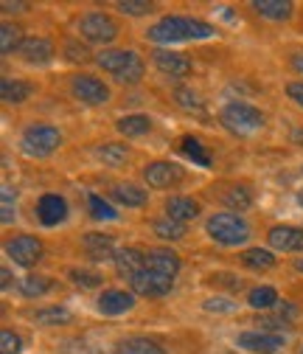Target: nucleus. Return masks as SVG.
<instances>
[{
    "label": "nucleus",
    "instance_id": "nucleus-12",
    "mask_svg": "<svg viewBox=\"0 0 303 354\" xmlns=\"http://www.w3.org/2000/svg\"><path fill=\"white\" fill-rule=\"evenodd\" d=\"M146 270L166 276V279H175L180 270V256L166 248H152V250H146Z\"/></svg>",
    "mask_w": 303,
    "mask_h": 354
},
{
    "label": "nucleus",
    "instance_id": "nucleus-46",
    "mask_svg": "<svg viewBox=\"0 0 303 354\" xmlns=\"http://www.w3.org/2000/svg\"><path fill=\"white\" fill-rule=\"evenodd\" d=\"M0 279H3V287H9V281H12V276H9V270H3V273H0Z\"/></svg>",
    "mask_w": 303,
    "mask_h": 354
},
{
    "label": "nucleus",
    "instance_id": "nucleus-36",
    "mask_svg": "<svg viewBox=\"0 0 303 354\" xmlns=\"http://www.w3.org/2000/svg\"><path fill=\"white\" fill-rule=\"evenodd\" d=\"M90 214H93L96 219H115V216H118L115 208H113L110 203H104L99 194H90Z\"/></svg>",
    "mask_w": 303,
    "mask_h": 354
},
{
    "label": "nucleus",
    "instance_id": "nucleus-29",
    "mask_svg": "<svg viewBox=\"0 0 303 354\" xmlns=\"http://www.w3.org/2000/svg\"><path fill=\"white\" fill-rule=\"evenodd\" d=\"M20 34H23V31H20L17 26H12V23L0 26V51H3V54L20 51V46H23V37H20Z\"/></svg>",
    "mask_w": 303,
    "mask_h": 354
},
{
    "label": "nucleus",
    "instance_id": "nucleus-45",
    "mask_svg": "<svg viewBox=\"0 0 303 354\" xmlns=\"http://www.w3.org/2000/svg\"><path fill=\"white\" fill-rule=\"evenodd\" d=\"M292 68L303 76V51H297V54H292Z\"/></svg>",
    "mask_w": 303,
    "mask_h": 354
},
{
    "label": "nucleus",
    "instance_id": "nucleus-2",
    "mask_svg": "<svg viewBox=\"0 0 303 354\" xmlns=\"http://www.w3.org/2000/svg\"><path fill=\"white\" fill-rule=\"evenodd\" d=\"M99 68H104L124 84H135L144 79V59L135 51H101Z\"/></svg>",
    "mask_w": 303,
    "mask_h": 354
},
{
    "label": "nucleus",
    "instance_id": "nucleus-26",
    "mask_svg": "<svg viewBox=\"0 0 303 354\" xmlns=\"http://www.w3.org/2000/svg\"><path fill=\"white\" fill-rule=\"evenodd\" d=\"M152 129V121L149 115H126L118 121V132L126 138H135V136H146V132Z\"/></svg>",
    "mask_w": 303,
    "mask_h": 354
},
{
    "label": "nucleus",
    "instance_id": "nucleus-18",
    "mask_svg": "<svg viewBox=\"0 0 303 354\" xmlns=\"http://www.w3.org/2000/svg\"><path fill=\"white\" fill-rule=\"evenodd\" d=\"M20 57L26 62H48L54 57V46L46 37H26L20 46Z\"/></svg>",
    "mask_w": 303,
    "mask_h": 354
},
{
    "label": "nucleus",
    "instance_id": "nucleus-20",
    "mask_svg": "<svg viewBox=\"0 0 303 354\" xmlns=\"http://www.w3.org/2000/svg\"><path fill=\"white\" fill-rule=\"evenodd\" d=\"M84 250H88L90 259L96 261H104V259H115V248H113V236H104V234H88L84 236Z\"/></svg>",
    "mask_w": 303,
    "mask_h": 354
},
{
    "label": "nucleus",
    "instance_id": "nucleus-16",
    "mask_svg": "<svg viewBox=\"0 0 303 354\" xmlns=\"http://www.w3.org/2000/svg\"><path fill=\"white\" fill-rule=\"evenodd\" d=\"M152 57H155V65L166 76H171V79H183V76L191 73V62H188L186 54H177V51H155Z\"/></svg>",
    "mask_w": 303,
    "mask_h": 354
},
{
    "label": "nucleus",
    "instance_id": "nucleus-32",
    "mask_svg": "<svg viewBox=\"0 0 303 354\" xmlns=\"http://www.w3.org/2000/svg\"><path fill=\"white\" fill-rule=\"evenodd\" d=\"M51 290V279H42V276H26L20 281V292L28 295V298H39Z\"/></svg>",
    "mask_w": 303,
    "mask_h": 354
},
{
    "label": "nucleus",
    "instance_id": "nucleus-1",
    "mask_svg": "<svg viewBox=\"0 0 303 354\" xmlns=\"http://www.w3.org/2000/svg\"><path fill=\"white\" fill-rule=\"evenodd\" d=\"M213 26L202 23V20H194V17H163L157 20L149 31H146V39L152 42H186V39H208L213 37Z\"/></svg>",
    "mask_w": 303,
    "mask_h": 354
},
{
    "label": "nucleus",
    "instance_id": "nucleus-28",
    "mask_svg": "<svg viewBox=\"0 0 303 354\" xmlns=\"http://www.w3.org/2000/svg\"><path fill=\"white\" fill-rule=\"evenodd\" d=\"M155 236H160V239H183L186 236V223H177V219H171V216H166V219H157L155 223Z\"/></svg>",
    "mask_w": 303,
    "mask_h": 354
},
{
    "label": "nucleus",
    "instance_id": "nucleus-27",
    "mask_svg": "<svg viewBox=\"0 0 303 354\" xmlns=\"http://www.w3.org/2000/svg\"><path fill=\"white\" fill-rule=\"evenodd\" d=\"M31 318L39 326H59V324L70 321V313H68V309H62V306H48V309H37Z\"/></svg>",
    "mask_w": 303,
    "mask_h": 354
},
{
    "label": "nucleus",
    "instance_id": "nucleus-34",
    "mask_svg": "<svg viewBox=\"0 0 303 354\" xmlns=\"http://www.w3.org/2000/svg\"><path fill=\"white\" fill-rule=\"evenodd\" d=\"M180 147H183V152L197 163V166H211V158H208V152L202 149V144L197 141V138H191V136H186L183 141H180Z\"/></svg>",
    "mask_w": 303,
    "mask_h": 354
},
{
    "label": "nucleus",
    "instance_id": "nucleus-14",
    "mask_svg": "<svg viewBox=\"0 0 303 354\" xmlns=\"http://www.w3.org/2000/svg\"><path fill=\"white\" fill-rule=\"evenodd\" d=\"M113 261H115L118 276H126L129 281H133L138 273L146 270V253H141L138 248H121Z\"/></svg>",
    "mask_w": 303,
    "mask_h": 354
},
{
    "label": "nucleus",
    "instance_id": "nucleus-44",
    "mask_svg": "<svg viewBox=\"0 0 303 354\" xmlns=\"http://www.w3.org/2000/svg\"><path fill=\"white\" fill-rule=\"evenodd\" d=\"M68 54H70V59H76V62H79V59H81V62H84V59H90L88 48H76V46H68Z\"/></svg>",
    "mask_w": 303,
    "mask_h": 354
},
{
    "label": "nucleus",
    "instance_id": "nucleus-17",
    "mask_svg": "<svg viewBox=\"0 0 303 354\" xmlns=\"http://www.w3.org/2000/svg\"><path fill=\"white\" fill-rule=\"evenodd\" d=\"M133 306H135V295L124 292V290H107L99 298V313H104V315H124Z\"/></svg>",
    "mask_w": 303,
    "mask_h": 354
},
{
    "label": "nucleus",
    "instance_id": "nucleus-30",
    "mask_svg": "<svg viewBox=\"0 0 303 354\" xmlns=\"http://www.w3.org/2000/svg\"><path fill=\"white\" fill-rule=\"evenodd\" d=\"M247 304H250L253 309H273V306L278 304V292H275L273 287H255V290H250Z\"/></svg>",
    "mask_w": 303,
    "mask_h": 354
},
{
    "label": "nucleus",
    "instance_id": "nucleus-41",
    "mask_svg": "<svg viewBox=\"0 0 303 354\" xmlns=\"http://www.w3.org/2000/svg\"><path fill=\"white\" fill-rule=\"evenodd\" d=\"M177 102H180V107H186V110H202L199 96L191 93V91H177Z\"/></svg>",
    "mask_w": 303,
    "mask_h": 354
},
{
    "label": "nucleus",
    "instance_id": "nucleus-4",
    "mask_svg": "<svg viewBox=\"0 0 303 354\" xmlns=\"http://www.w3.org/2000/svg\"><path fill=\"white\" fill-rule=\"evenodd\" d=\"M208 236L219 245H242L250 239V228L236 214H213L208 219Z\"/></svg>",
    "mask_w": 303,
    "mask_h": 354
},
{
    "label": "nucleus",
    "instance_id": "nucleus-7",
    "mask_svg": "<svg viewBox=\"0 0 303 354\" xmlns=\"http://www.w3.org/2000/svg\"><path fill=\"white\" fill-rule=\"evenodd\" d=\"M236 346L253 354H278L284 348V337L273 332H242L236 337Z\"/></svg>",
    "mask_w": 303,
    "mask_h": 354
},
{
    "label": "nucleus",
    "instance_id": "nucleus-24",
    "mask_svg": "<svg viewBox=\"0 0 303 354\" xmlns=\"http://www.w3.org/2000/svg\"><path fill=\"white\" fill-rule=\"evenodd\" d=\"M31 93V87L26 82H17V79H3L0 82V99H3L6 104H20L26 102Z\"/></svg>",
    "mask_w": 303,
    "mask_h": 354
},
{
    "label": "nucleus",
    "instance_id": "nucleus-23",
    "mask_svg": "<svg viewBox=\"0 0 303 354\" xmlns=\"http://www.w3.org/2000/svg\"><path fill=\"white\" fill-rule=\"evenodd\" d=\"M113 354H166V351L160 348V343H155L149 337H129V340L118 343Z\"/></svg>",
    "mask_w": 303,
    "mask_h": 354
},
{
    "label": "nucleus",
    "instance_id": "nucleus-5",
    "mask_svg": "<svg viewBox=\"0 0 303 354\" xmlns=\"http://www.w3.org/2000/svg\"><path fill=\"white\" fill-rule=\"evenodd\" d=\"M222 124L231 129V132H239V136H247V132H255L264 127V115L258 113L253 104H244V102H231L222 107L219 113Z\"/></svg>",
    "mask_w": 303,
    "mask_h": 354
},
{
    "label": "nucleus",
    "instance_id": "nucleus-37",
    "mask_svg": "<svg viewBox=\"0 0 303 354\" xmlns=\"http://www.w3.org/2000/svg\"><path fill=\"white\" fill-rule=\"evenodd\" d=\"M118 12L133 15V17H141V15H149V12H152V3H144V0H121Z\"/></svg>",
    "mask_w": 303,
    "mask_h": 354
},
{
    "label": "nucleus",
    "instance_id": "nucleus-3",
    "mask_svg": "<svg viewBox=\"0 0 303 354\" xmlns=\"http://www.w3.org/2000/svg\"><path fill=\"white\" fill-rule=\"evenodd\" d=\"M59 144H62V136L51 124H31L20 138V147L28 158H48Z\"/></svg>",
    "mask_w": 303,
    "mask_h": 354
},
{
    "label": "nucleus",
    "instance_id": "nucleus-42",
    "mask_svg": "<svg viewBox=\"0 0 303 354\" xmlns=\"http://www.w3.org/2000/svg\"><path fill=\"white\" fill-rule=\"evenodd\" d=\"M286 96H289L297 107H303V82H289V84H286Z\"/></svg>",
    "mask_w": 303,
    "mask_h": 354
},
{
    "label": "nucleus",
    "instance_id": "nucleus-38",
    "mask_svg": "<svg viewBox=\"0 0 303 354\" xmlns=\"http://www.w3.org/2000/svg\"><path fill=\"white\" fill-rule=\"evenodd\" d=\"M0 200H3V205H0V219L9 225L12 219H14V192H12V186H3V194H0Z\"/></svg>",
    "mask_w": 303,
    "mask_h": 354
},
{
    "label": "nucleus",
    "instance_id": "nucleus-6",
    "mask_svg": "<svg viewBox=\"0 0 303 354\" xmlns=\"http://www.w3.org/2000/svg\"><path fill=\"white\" fill-rule=\"evenodd\" d=\"M79 31H81V37L88 39V42H99V46H104V42H113L118 37L115 20L110 15H104V12H90L88 17H81Z\"/></svg>",
    "mask_w": 303,
    "mask_h": 354
},
{
    "label": "nucleus",
    "instance_id": "nucleus-35",
    "mask_svg": "<svg viewBox=\"0 0 303 354\" xmlns=\"http://www.w3.org/2000/svg\"><path fill=\"white\" fill-rule=\"evenodd\" d=\"M68 276H70V281H73V284L88 287V290H90V287H99V284L104 281L99 273H93V270H79V268H76V270H70Z\"/></svg>",
    "mask_w": 303,
    "mask_h": 354
},
{
    "label": "nucleus",
    "instance_id": "nucleus-40",
    "mask_svg": "<svg viewBox=\"0 0 303 354\" xmlns=\"http://www.w3.org/2000/svg\"><path fill=\"white\" fill-rule=\"evenodd\" d=\"M205 309L208 313H233V301H228V298H208L205 301Z\"/></svg>",
    "mask_w": 303,
    "mask_h": 354
},
{
    "label": "nucleus",
    "instance_id": "nucleus-31",
    "mask_svg": "<svg viewBox=\"0 0 303 354\" xmlns=\"http://www.w3.org/2000/svg\"><path fill=\"white\" fill-rule=\"evenodd\" d=\"M96 155H99V160H104L107 166H121V163H126V158H129L126 147H121V144H101V147L96 149Z\"/></svg>",
    "mask_w": 303,
    "mask_h": 354
},
{
    "label": "nucleus",
    "instance_id": "nucleus-11",
    "mask_svg": "<svg viewBox=\"0 0 303 354\" xmlns=\"http://www.w3.org/2000/svg\"><path fill=\"white\" fill-rule=\"evenodd\" d=\"M129 284H133V292H138L144 298H160V295H168L171 292V287H175V279H166V276H157L152 270H144V273H138Z\"/></svg>",
    "mask_w": 303,
    "mask_h": 354
},
{
    "label": "nucleus",
    "instance_id": "nucleus-10",
    "mask_svg": "<svg viewBox=\"0 0 303 354\" xmlns=\"http://www.w3.org/2000/svg\"><path fill=\"white\" fill-rule=\"evenodd\" d=\"M70 91L84 104H104L110 99L107 84L101 79H96V76H76L73 84H70Z\"/></svg>",
    "mask_w": 303,
    "mask_h": 354
},
{
    "label": "nucleus",
    "instance_id": "nucleus-33",
    "mask_svg": "<svg viewBox=\"0 0 303 354\" xmlns=\"http://www.w3.org/2000/svg\"><path fill=\"white\" fill-rule=\"evenodd\" d=\"M222 200H225V205H231V208H236V211H244V208H250L253 194H250L244 186H233V189H228V192L222 194Z\"/></svg>",
    "mask_w": 303,
    "mask_h": 354
},
{
    "label": "nucleus",
    "instance_id": "nucleus-22",
    "mask_svg": "<svg viewBox=\"0 0 303 354\" xmlns=\"http://www.w3.org/2000/svg\"><path fill=\"white\" fill-rule=\"evenodd\" d=\"M253 9L267 20H289L292 17V3H286V0H255Z\"/></svg>",
    "mask_w": 303,
    "mask_h": 354
},
{
    "label": "nucleus",
    "instance_id": "nucleus-39",
    "mask_svg": "<svg viewBox=\"0 0 303 354\" xmlns=\"http://www.w3.org/2000/svg\"><path fill=\"white\" fill-rule=\"evenodd\" d=\"M20 351V337L9 329L0 332V354H17Z\"/></svg>",
    "mask_w": 303,
    "mask_h": 354
},
{
    "label": "nucleus",
    "instance_id": "nucleus-48",
    "mask_svg": "<svg viewBox=\"0 0 303 354\" xmlns=\"http://www.w3.org/2000/svg\"><path fill=\"white\" fill-rule=\"evenodd\" d=\"M300 354H303V351H300Z\"/></svg>",
    "mask_w": 303,
    "mask_h": 354
},
{
    "label": "nucleus",
    "instance_id": "nucleus-47",
    "mask_svg": "<svg viewBox=\"0 0 303 354\" xmlns=\"http://www.w3.org/2000/svg\"><path fill=\"white\" fill-rule=\"evenodd\" d=\"M295 270H297V273H303V259H295Z\"/></svg>",
    "mask_w": 303,
    "mask_h": 354
},
{
    "label": "nucleus",
    "instance_id": "nucleus-43",
    "mask_svg": "<svg viewBox=\"0 0 303 354\" xmlns=\"http://www.w3.org/2000/svg\"><path fill=\"white\" fill-rule=\"evenodd\" d=\"M262 326H267V329H286L289 321H286V318H264Z\"/></svg>",
    "mask_w": 303,
    "mask_h": 354
},
{
    "label": "nucleus",
    "instance_id": "nucleus-15",
    "mask_svg": "<svg viewBox=\"0 0 303 354\" xmlns=\"http://www.w3.org/2000/svg\"><path fill=\"white\" fill-rule=\"evenodd\" d=\"M37 216H39L42 225L54 228V225H59L62 219L68 216V203L59 194H46L39 200V205H37Z\"/></svg>",
    "mask_w": 303,
    "mask_h": 354
},
{
    "label": "nucleus",
    "instance_id": "nucleus-25",
    "mask_svg": "<svg viewBox=\"0 0 303 354\" xmlns=\"http://www.w3.org/2000/svg\"><path fill=\"white\" fill-rule=\"evenodd\" d=\"M242 261H244V268H250V270H270V268H275V256L270 250H262V248L244 250Z\"/></svg>",
    "mask_w": 303,
    "mask_h": 354
},
{
    "label": "nucleus",
    "instance_id": "nucleus-8",
    "mask_svg": "<svg viewBox=\"0 0 303 354\" xmlns=\"http://www.w3.org/2000/svg\"><path fill=\"white\" fill-rule=\"evenodd\" d=\"M144 180L152 189H171L183 180V171H180V166L168 163V160H155L144 169Z\"/></svg>",
    "mask_w": 303,
    "mask_h": 354
},
{
    "label": "nucleus",
    "instance_id": "nucleus-9",
    "mask_svg": "<svg viewBox=\"0 0 303 354\" xmlns=\"http://www.w3.org/2000/svg\"><path fill=\"white\" fill-rule=\"evenodd\" d=\"M9 259H14V264L20 268H34V264L42 259V242L37 236H17L6 245Z\"/></svg>",
    "mask_w": 303,
    "mask_h": 354
},
{
    "label": "nucleus",
    "instance_id": "nucleus-19",
    "mask_svg": "<svg viewBox=\"0 0 303 354\" xmlns=\"http://www.w3.org/2000/svg\"><path fill=\"white\" fill-rule=\"evenodd\" d=\"M166 216L177 219V223H188V219L199 216V203H194L191 197H168L166 200Z\"/></svg>",
    "mask_w": 303,
    "mask_h": 354
},
{
    "label": "nucleus",
    "instance_id": "nucleus-21",
    "mask_svg": "<svg viewBox=\"0 0 303 354\" xmlns=\"http://www.w3.org/2000/svg\"><path fill=\"white\" fill-rule=\"evenodd\" d=\"M110 197H113L115 203H121V205H129V208H138V205L146 203V192H141V189L133 186V183H118V186H113V189H110Z\"/></svg>",
    "mask_w": 303,
    "mask_h": 354
},
{
    "label": "nucleus",
    "instance_id": "nucleus-13",
    "mask_svg": "<svg viewBox=\"0 0 303 354\" xmlns=\"http://www.w3.org/2000/svg\"><path fill=\"white\" fill-rule=\"evenodd\" d=\"M267 242H270L275 250L297 253V250H303V228H295V225H275V228H270Z\"/></svg>",
    "mask_w": 303,
    "mask_h": 354
}]
</instances>
